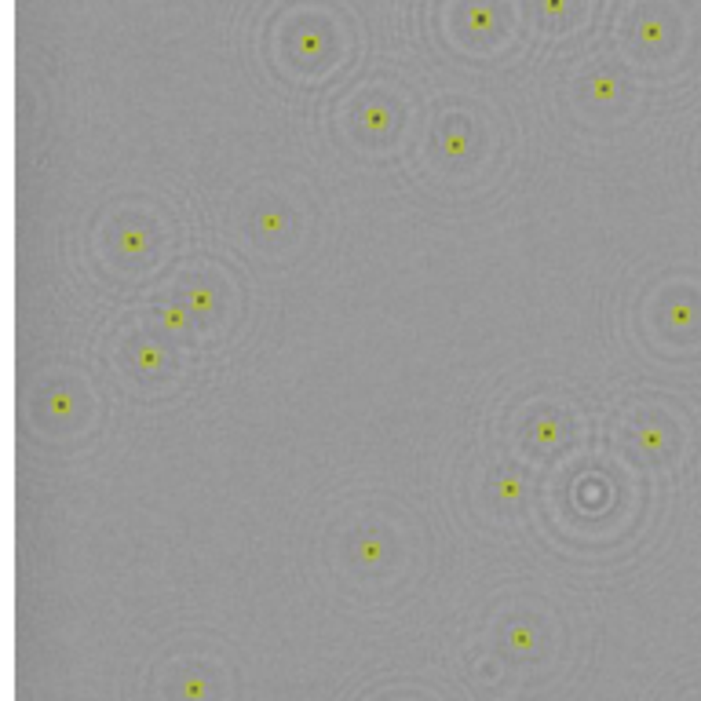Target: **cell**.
I'll return each instance as SVG.
<instances>
[{
  "label": "cell",
  "mask_w": 701,
  "mask_h": 701,
  "mask_svg": "<svg viewBox=\"0 0 701 701\" xmlns=\"http://www.w3.org/2000/svg\"><path fill=\"white\" fill-rule=\"evenodd\" d=\"M544 11H563V0H544Z\"/></svg>",
  "instance_id": "obj_8"
},
{
  "label": "cell",
  "mask_w": 701,
  "mask_h": 701,
  "mask_svg": "<svg viewBox=\"0 0 701 701\" xmlns=\"http://www.w3.org/2000/svg\"><path fill=\"white\" fill-rule=\"evenodd\" d=\"M592 95L595 99H610V95H614V81H610V77H595L592 81Z\"/></svg>",
  "instance_id": "obj_2"
},
{
  "label": "cell",
  "mask_w": 701,
  "mask_h": 701,
  "mask_svg": "<svg viewBox=\"0 0 701 701\" xmlns=\"http://www.w3.org/2000/svg\"><path fill=\"white\" fill-rule=\"evenodd\" d=\"M530 640H533V635H530V632H522V628H515V632H512V646H519V650H526V646H530Z\"/></svg>",
  "instance_id": "obj_4"
},
{
  "label": "cell",
  "mask_w": 701,
  "mask_h": 701,
  "mask_svg": "<svg viewBox=\"0 0 701 701\" xmlns=\"http://www.w3.org/2000/svg\"><path fill=\"white\" fill-rule=\"evenodd\" d=\"M365 124H373V128L384 124V110H365Z\"/></svg>",
  "instance_id": "obj_5"
},
{
  "label": "cell",
  "mask_w": 701,
  "mask_h": 701,
  "mask_svg": "<svg viewBox=\"0 0 701 701\" xmlns=\"http://www.w3.org/2000/svg\"><path fill=\"white\" fill-rule=\"evenodd\" d=\"M672 318H675L680 325H686V322H691V307H683V303H680V307L672 311Z\"/></svg>",
  "instance_id": "obj_6"
},
{
  "label": "cell",
  "mask_w": 701,
  "mask_h": 701,
  "mask_svg": "<svg viewBox=\"0 0 701 701\" xmlns=\"http://www.w3.org/2000/svg\"><path fill=\"white\" fill-rule=\"evenodd\" d=\"M468 26H471V30H486V26H490V11L475 4V8L468 11Z\"/></svg>",
  "instance_id": "obj_1"
},
{
  "label": "cell",
  "mask_w": 701,
  "mask_h": 701,
  "mask_svg": "<svg viewBox=\"0 0 701 701\" xmlns=\"http://www.w3.org/2000/svg\"><path fill=\"white\" fill-rule=\"evenodd\" d=\"M643 37H646V41H661V37H665V26L650 19V22H643Z\"/></svg>",
  "instance_id": "obj_3"
},
{
  "label": "cell",
  "mask_w": 701,
  "mask_h": 701,
  "mask_svg": "<svg viewBox=\"0 0 701 701\" xmlns=\"http://www.w3.org/2000/svg\"><path fill=\"white\" fill-rule=\"evenodd\" d=\"M183 694H186V698H198V694H201V683H198V680H190V683L183 686Z\"/></svg>",
  "instance_id": "obj_7"
}]
</instances>
